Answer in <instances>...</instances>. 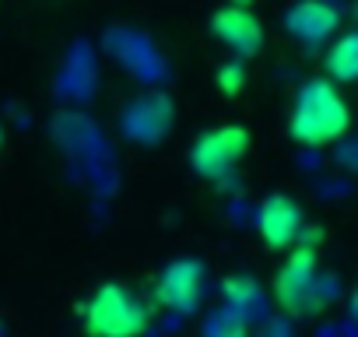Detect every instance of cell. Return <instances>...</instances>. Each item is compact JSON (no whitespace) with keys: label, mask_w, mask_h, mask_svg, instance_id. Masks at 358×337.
<instances>
[{"label":"cell","mask_w":358,"mask_h":337,"mask_svg":"<svg viewBox=\"0 0 358 337\" xmlns=\"http://www.w3.org/2000/svg\"><path fill=\"white\" fill-rule=\"evenodd\" d=\"M232 4H243V8H250V0H232Z\"/></svg>","instance_id":"13"},{"label":"cell","mask_w":358,"mask_h":337,"mask_svg":"<svg viewBox=\"0 0 358 337\" xmlns=\"http://www.w3.org/2000/svg\"><path fill=\"white\" fill-rule=\"evenodd\" d=\"M225 306H232L236 313L253 320V313L264 306V292L253 278H229L225 281Z\"/></svg>","instance_id":"10"},{"label":"cell","mask_w":358,"mask_h":337,"mask_svg":"<svg viewBox=\"0 0 358 337\" xmlns=\"http://www.w3.org/2000/svg\"><path fill=\"white\" fill-rule=\"evenodd\" d=\"M204 288L208 271L201 260H172L155 281V299L172 313H194L204 299Z\"/></svg>","instance_id":"5"},{"label":"cell","mask_w":358,"mask_h":337,"mask_svg":"<svg viewBox=\"0 0 358 337\" xmlns=\"http://www.w3.org/2000/svg\"><path fill=\"white\" fill-rule=\"evenodd\" d=\"M81 313L88 337H144L151 327L148 306L120 281L99 285Z\"/></svg>","instance_id":"3"},{"label":"cell","mask_w":358,"mask_h":337,"mask_svg":"<svg viewBox=\"0 0 358 337\" xmlns=\"http://www.w3.org/2000/svg\"><path fill=\"white\" fill-rule=\"evenodd\" d=\"M302 225H306L302 208L292 197H285V194H271L260 204V211H257V232H260V239L271 250H292L299 232H302Z\"/></svg>","instance_id":"6"},{"label":"cell","mask_w":358,"mask_h":337,"mask_svg":"<svg viewBox=\"0 0 358 337\" xmlns=\"http://www.w3.org/2000/svg\"><path fill=\"white\" fill-rule=\"evenodd\" d=\"M292 137L306 148L334 144L351 127V109L330 81H306L292 106Z\"/></svg>","instance_id":"1"},{"label":"cell","mask_w":358,"mask_h":337,"mask_svg":"<svg viewBox=\"0 0 358 337\" xmlns=\"http://www.w3.org/2000/svg\"><path fill=\"white\" fill-rule=\"evenodd\" d=\"M327 74L337 85H351L358 78V39L355 36H341L330 53H327Z\"/></svg>","instance_id":"9"},{"label":"cell","mask_w":358,"mask_h":337,"mask_svg":"<svg viewBox=\"0 0 358 337\" xmlns=\"http://www.w3.org/2000/svg\"><path fill=\"white\" fill-rule=\"evenodd\" d=\"M204 337H250V320L243 313H236L232 306H225V309L208 316Z\"/></svg>","instance_id":"11"},{"label":"cell","mask_w":358,"mask_h":337,"mask_svg":"<svg viewBox=\"0 0 358 337\" xmlns=\"http://www.w3.org/2000/svg\"><path fill=\"white\" fill-rule=\"evenodd\" d=\"M215 81H218V88H222L225 95H239L243 85H246V67H243V60H229V64H222L218 74H215Z\"/></svg>","instance_id":"12"},{"label":"cell","mask_w":358,"mask_h":337,"mask_svg":"<svg viewBox=\"0 0 358 337\" xmlns=\"http://www.w3.org/2000/svg\"><path fill=\"white\" fill-rule=\"evenodd\" d=\"M246 148H250L246 127H215L201 134L197 144L190 148V165L204 180H225L246 155Z\"/></svg>","instance_id":"4"},{"label":"cell","mask_w":358,"mask_h":337,"mask_svg":"<svg viewBox=\"0 0 358 337\" xmlns=\"http://www.w3.org/2000/svg\"><path fill=\"white\" fill-rule=\"evenodd\" d=\"M211 32L236 53V57H257L264 46V29L257 22V15L243 4H225L222 11H215L211 18Z\"/></svg>","instance_id":"7"},{"label":"cell","mask_w":358,"mask_h":337,"mask_svg":"<svg viewBox=\"0 0 358 337\" xmlns=\"http://www.w3.org/2000/svg\"><path fill=\"white\" fill-rule=\"evenodd\" d=\"M337 29V11L327 0H299L288 11V32L299 43H323Z\"/></svg>","instance_id":"8"},{"label":"cell","mask_w":358,"mask_h":337,"mask_svg":"<svg viewBox=\"0 0 358 337\" xmlns=\"http://www.w3.org/2000/svg\"><path fill=\"white\" fill-rule=\"evenodd\" d=\"M316 260L320 246L295 243L288 260L281 264L274 278V299L288 316H313L334 299V278H323Z\"/></svg>","instance_id":"2"},{"label":"cell","mask_w":358,"mask_h":337,"mask_svg":"<svg viewBox=\"0 0 358 337\" xmlns=\"http://www.w3.org/2000/svg\"><path fill=\"white\" fill-rule=\"evenodd\" d=\"M0 137H4V134H0Z\"/></svg>","instance_id":"14"}]
</instances>
